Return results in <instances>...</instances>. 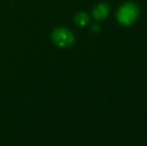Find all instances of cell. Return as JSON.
<instances>
[{"label":"cell","mask_w":147,"mask_h":146,"mask_svg":"<svg viewBox=\"0 0 147 146\" xmlns=\"http://www.w3.org/2000/svg\"><path fill=\"white\" fill-rule=\"evenodd\" d=\"M89 15L84 13V12H81V13H78L77 15H76V18H75V21L79 25V26H85L86 24H88L89 22Z\"/></svg>","instance_id":"obj_4"},{"label":"cell","mask_w":147,"mask_h":146,"mask_svg":"<svg viewBox=\"0 0 147 146\" xmlns=\"http://www.w3.org/2000/svg\"><path fill=\"white\" fill-rule=\"evenodd\" d=\"M53 40L59 47H68L73 44L74 36L68 29L59 28L54 30L53 34Z\"/></svg>","instance_id":"obj_2"},{"label":"cell","mask_w":147,"mask_h":146,"mask_svg":"<svg viewBox=\"0 0 147 146\" xmlns=\"http://www.w3.org/2000/svg\"><path fill=\"white\" fill-rule=\"evenodd\" d=\"M109 6L105 3H101L97 5L93 10V16L96 20H103L109 14Z\"/></svg>","instance_id":"obj_3"},{"label":"cell","mask_w":147,"mask_h":146,"mask_svg":"<svg viewBox=\"0 0 147 146\" xmlns=\"http://www.w3.org/2000/svg\"><path fill=\"white\" fill-rule=\"evenodd\" d=\"M139 15V9L136 4L133 3H125L118 11V21L124 25H130L133 23Z\"/></svg>","instance_id":"obj_1"},{"label":"cell","mask_w":147,"mask_h":146,"mask_svg":"<svg viewBox=\"0 0 147 146\" xmlns=\"http://www.w3.org/2000/svg\"><path fill=\"white\" fill-rule=\"evenodd\" d=\"M93 28H94L93 30H95V31H97V30H99L98 28H99V26H97V25H94V26H93Z\"/></svg>","instance_id":"obj_5"}]
</instances>
